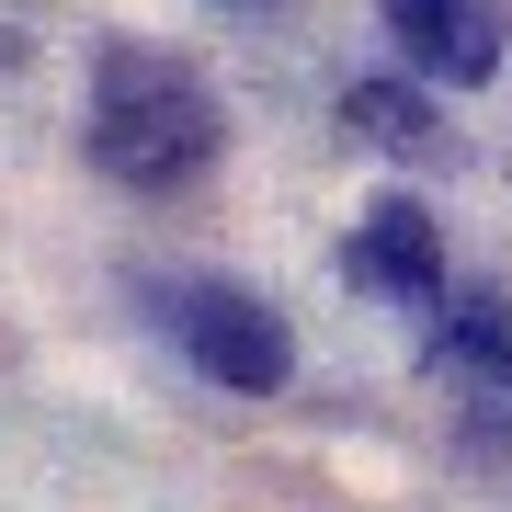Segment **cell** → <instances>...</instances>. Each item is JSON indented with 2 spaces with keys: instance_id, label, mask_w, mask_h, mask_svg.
Wrapping results in <instances>:
<instances>
[{
  "instance_id": "3957f363",
  "label": "cell",
  "mask_w": 512,
  "mask_h": 512,
  "mask_svg": "<svg viewBox=\"0 0 512 512\" xmlns=\"http://www.w3.org/2000/svg\"><path fill=\"white\" fill-rule=\"evenodd\" d=\"M342 274H353V296L387 308V319H444V296H456V285H444V228H433L421 194H376L365 217H353Z\"/></svg>"
},
{
  "instance_id": "7a4b0ae2",
  "label": "cell",
  "mask_w": 512,
  "mask_h": 512,
  "mask_svg": "<svg viewBox=\"0 0 512 512\" xmlns=\"http://www.w3.org/2000/svg\"><path fill=\"white\" fill-rule=\"evenodd\" d=\"M171 342L194 353V376L239 387V399H274L296 376V330L274 319V296H251V285H183L171 296Z\"/></svg>"
},
{
  "instance_id": "5b68a950",
  "label": "cell",
  "mask_w": 512,
  "mask_h": 512,
  "mask_svg": "<svg viewBox=\"0 0 512 512\" xmlns=\"http://www.w3.org/2000/svg\"><path fill=\"white\" fill-rule=\"evenodd\" d=\"M342 137L376 148V160H410V171H444V160H456V126H444V103H433V80H421V69L353 80V92H342Z\"/></svg>"
},
{
  "instance_id": "8992f818",
  "label": "cell",
  "mask_w": 512,
  "mask_h": 512,
  "mask_svg": "<svg viewBox=\"0 0 512 512\" xmlns=\"http://www.w3.org/2000/svg\"><path fill=\"white\" fill-rule=\"evenodd\" d=\"M433 365L467 387V410H501V421H512V296H501V285H456V296H444Z\"/></svg>"
},
{
  "instance_id": "6da1fadb",
  "label": "cell",
  "mask_w": 512,
  "mask_h": 512,
  "mask_svg": "<svg viewBox=\"0 0 512 512\" xmlns=\"http://www.w3.org/2000/svg\"><path fill=\"white\" fill-rule=\"evenodd\" d=\"M92 171L126 194H194L228 160V103L205 92L194 57L148 46V35H103L92 57Z\"/></svg>"
},
{
  "instance_id": "277c9868",
  "label": "cell",
  "mask_w": 512,
  "mask_h": 512,
  "mask_svg": "<svg viewBox=\"0 0 512 512\" xmlns=\"http://www.w3.org/2000/svg\"><path fill=\"white\" fill-rule=\"evenodd\" d=\"M376 23L399 46V69H421L433 92H478L512 57V12L501 0H376Z\"/></svg>"
}]
</instances>
